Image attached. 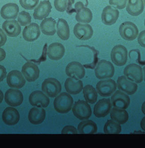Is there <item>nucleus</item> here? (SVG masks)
<instances>
[{"label":"nucleus","mask_w":145,"mask_h":148,"mask_svg":"<svg viewBox=\"0 0 145 148\" xmlns=\"http://www.w3.org/2000/svg\"><path fill=\"white\" fill-rule=\"evenodd\" d=\"M110 116L112 120L122 125L127 123L129 119V115L127 111L115 107L111 110Z\"/></svg>","instance_id":"obj_29"},{"label":"nucleus","mask_w":145,"mask_h":148,"mask_svg":"<svg viewBox=\"0 0 145 148\" xmlns=\"http://www.w3.org/2000/svg\"><path fill=\"white\" fill-rule=\"evenodd\" d=\"M144 24H145V22H144Z\"/></svg>","instance_id":"obj_48"},{"label":"nucleus","mask_w":145,"mask_h":148,"mask_svg":"<svg viewBox=\"0 0 145 148\" xmlns=\"http://www.w3.org/2000/svg\"><path fill=\"white\" fill-rule=\"evenodd\" d=\"M83 95L85 100L90 104H94L97 100V92L93 86L87 85L83 88Z\"/></svg>","instance_id":"obj_33"},{"label":"nucleus","mask_w":145,"mask_h":148,"mask_svg":"<svg viewBox=\"0 0 145 148\" xmlns=\"http://www.w3.org/2000/svg\"><path fill=\"white\" fill-rule=\"evenodd\" d=\"M62 134H77L78 132L75 127L71 125H67L65 127L61 132Z\"/></svg>","instance_id":"obj_39"},{"label":"nucleus","mask_w":145,"mask_h":148,"mask_svg":"<svg viewBox=\"0 0 145 148\" xmlns=\"http://www.w3.org/2000/svg\"><path fill=\"white\" fill-rule=\"evenodd\" d=\"M124 76L130 80L140 83L143 80V69L139 65L132 63L128 65L124 71Z\"/></svg>","instance_id":"obj_7"},{"label":"nucleus","mask_w":145,"mask_h":148,"mask_svg":"<svg viewBox=\"0 0 145 148\" xmlns=\"http://www.w3.org/2000/svg\"><path fill=\"white\" fill-rule=\"evenodd\" d=\"M119 14L120 12L118 9L111 6H107L102 11L101 20L106 25H112L118 20Z\"/></svg>","instance_id":"obj_17"},{"label":"nucleus","mask_w":145,"mask_h":148,"mask_svg":"<svg viewBox=\"0 0 145 148\" xmlns=\"http://www.w3.org/2000/svg\"><path fill=\"white\" fill-rule=\"evenodd\" d=\"M45 115V111L43 108H33L28 114V119L33 125H40L44 121Z\"/></svg>","instance_id":"obj_25"},{"label":"nucleus","mask_w":145,"mask_h":148,"mask_svg":"<svg viewBox=\"0 0 145 148\" xmlns=\"http://www.w3.org/2000/svg\"><path fill=\"white\" fill-rule=\"evenodd\" d=\"M142 111L143 113L145 115V101L143 103L142 106Z\"/></svg>","instance_id":"obj_46"},{"label":"nucleus","mask_w":145,"mask_h":148,"mask_svg":"<svg viewBox=\"0 0 145 148\" xmlns=\"http://www.w3.org/2000/svg\"><path fill=\"white\" fill-rule=\"evenodd\" d=\"M127 11L132 16H137L141 14L144 9L143 0H128Z\"/></svg>","instance_id":"obj_28"},{"label":"nucleus","mask_w":145,"mask_h":148,"mask_svg":"<svg viewBox=\"0 0 145 148\" xmlns=\"http://www.w3.org/2000/svg\"><path fill=\"white\" fill-rule=\"evenodd\" d=\"M65 72L67 76L75 80L83 78L85 74L83 65L76 61L69 63L65 69Z\"/></svg>","instance_id":"obj_9"},{"label":"nucleus","mask_w":145,"mask_h":148,"mask_svg":"<svg viewBox=\"0 0 145 148\" xmlns=\"http://www.w3.org/2000/svg\"><path fill=\"white\" fill-rule=\"evenodd\" d=\"M5 100L7 104L10 106H19L23 102V94L18 90L9 89L5 92Z\"/></svg>","instance_id":"obj_19"},{"label":"nucleus","mask_w":145,"mask_h":148,"mask_svg":"<svg viewBox=\"0 0 145 148\" xmlns=\"http://www.w3.org/2000/svg\"><path fill=\"white\" fill-rule=\"evenodd\" d=\"M73 102V99L69 94L62 92L56 98L54 102V106L57 112L65 114L71 110Z\"/></svg>","instance_id":"obj_1"},{"label":"nucleus","mask_w":145,"mask_h":148,"mask_svg":"<svg viewBox=\"0 0 145 148\" xmlns=\"http://www.w3.org/2000/svg\"><path fill=\"white\" fill-rule=\"evenodd\" d=\"M7 41V37L2 29L0 28V47L4 45Z\"/></svg>","instance_id":"obj_41"},{"label":"nucleus","mask_w":145,"mask_h":148,"mask_svg":"<svg viewBox=\"0 0 145 148\" xmlns=\"http://www.w3.org/2000/svg\"><path fill=\"white\" fill-rule=\"evenodd\" d=\"M95 73L96 77L99 79L111 78L114 75L115 69L110 62L102 60L98 63L95 69Z\"/></svg>","instance_id":"obj_2"},{"label":"nucleus","mask_w":145,"mask_h":148,"mask_svg":"<svg viewBox=\"0 0 145 148\" xmlns=\"http://www.w3.org/2000/svg\"><path fill=\"white\" fill-rule=\"evenodd\" d=\"M7 75L6 69L3 66L0 65V82L4 79Z\"/></svg>","instance_id":"obj_42"},{"label":"nucleus","mask_w":145,"mask_h":148,"mask_svg":"<svg viewBox=\"0 0 145 148\" xmlns=\"http://www.w3.org/2000/svg\"><path fill=\"white\" fill-rule=\"evenodd\" d=\"M74 35L78 39L88 40L93 35V29L92 26L88 24H76L74 28Z\"/></svg>","instance_id":"obj_12"},{"label":"nucleus","mask_w":145,"mask_h":148,"mask_svg":"<svg viewBox=\"0 0 145 148\" xmlns=\"http://www.w3.org/2000/svg\"><path fill=\"white\" fill-rule=\"evenodd\" d=\"M138 42L142 47L145 48V30L140 33L138 35Z\"/></svg>","instance_id":"obj_40"},{"label":"nucleus","mask_w":145,"mask_h":148,"mask_svg":"<svg viewBox=\"0 0 145 148\" xmlns=\"http://www.w3.org/2000/svg\"><path fill=\"white\" fill-rule=\"evenodd\" d=\"M65 88L67 92L72 95L78 94L83 89V83L79 80H75L72 78L67 79L65 84Z\"/></svg>","instance_id":"obj_27"},{"label":"nucleus","mask_w":145,"mask_h":148,"mask_svg":"<svg viewBox=\"0 0 145 148\" xmlns=\"http://www.w3.org/2000/svg\"><path fill=\"white\" fill-rule=\"evenodd\" d=\"M119 32L124 39L133 41L138 36L139 31L135 24L131 22H125L120 25Z\"/></svg>","instance_id":"obj_4"},{"label":"nucleus","mask_w":145,"mask_h":148,"mask_svg":"<svg viewBox=\"0 0 145 148\" xmlns=\"http://www.w3.org/2000/svg\"><path fill=\"white\" fill-rule=\"evenodd\" d=\"M128 0H109V4L118 9L124 8Z\"/></svg>","instance_id":"obj_38"},{"label":"nucleus","mask_w":145,"mask_h":148,"mask_svg":"<svg viewBox=\"0 0 145 148\" xmlns=\"http://www.w3.org/2000/svg\"><path fill=\"white\" fill-rule=\"evenodd\" d=\"M39 0H20L21 6L24 9L32 10L39 3Z\"/></svg>","instance_id":"obj_37"},{"label":"nucleus","mask_w":145,"mask_h":148,"mask_svg":"<svg viewBox=\"0 0 145 148\" xmlns=\"http://www.w3.org/2000/svg\"><path fill=\"white\" fill-rule=\"evenodd\" d=\"M111 99L113 106L119 109L126 110L129 107L130 103L129 96L120 90L116 91Z\"/></svg>","instance_id":"obj_11"},{"label":"nucleus","mask_w":145,"mask_h":148,"mask_svg":"<svg viewBox=\"0 0 145 148\" xmlns=\"http://www.w3.org/2000/svg\"><path fill=\"white\" fill-rule=\"evenodd\" d=\"M74 1V0H55L54 5L57 10L64 12L70 7Z\"/></svg>","instance_id":"obj_35"},{"label":"nucleus","mask_w":145,"mask_h":148,"mask_svg":"<svg viewBox=\"0 0 145 148\" xmlns=\"http://www.w3.org/2000/svg\"><path fill=\"white\" fill-rule=\"evenodd\" d=\"M76 12V20L80 23H89L93 18V14L89 8L84 6L83 3L77 2L75 5Z\"/></svg>","instance_id":"obj_15"},{"label":"nucleus","mask_w":145,"mask_h":148,"mask_svg":"<svg viewBox=\"0 0 145 148\" xmlns=\"http://www.w3.org/2000/svg\"><path fill=\"white\" fill-rule=\"evenodd\" d=\"M112 109L111 100L109 98H104L99 100L94 108V114L97 118L104 117L108 115Z\"/></svg>","instance_id":"obj_14"},{"label":"nucleus","mask_w":145,"mask_h":148,"mask_svg":"<svg viewBox=\"0 0 145 148\" xmlns=\"http://www.w3.org/2000/svg\"><path fill=\"white\" fill-rule=\"evenodd\" d=\"M19 12L18 5L14 3H8L4 5L1 10V15L5 20L16 19Z\"/></svg>","instance_id":"obj_24"},{"label":"nucleus","mask_w":145,"mask_h":148,"mask_svg":"<svg viewBox=\"0 0 145 148\" xmlns=\"http://www.w3.org/2000/svg\"><path fill=\"white\" fill-rule=\"evenodd\" d=\"M56 22L52 18L44 19L40 24V29L44 35L53 36L55 34Z\"/></svg>","instance_id":"obj_30"},{"label":"nucleus","mask_w":145,"mask_h":148,"mask_svg":"<svg viewBox=\"0 0 145 148\" xmlns=\"http://www.w3.org/2000/svg\"><path fill=\"white\" fill-rule=\"evenodd\" d=\"M117 86L120 90H122L129 95H133L138 88V86L136 83L130 80L125 76L118 78Z\"/></svg>","instance_id":"obj_10"},{"label":"nucleus","mask_w":145,"mask_h":148,"mask_svg":"<svg viewBox=\"0 0 145 148\" xmlns=\"http://www.w3.org/2000/svg\"><path fill=\"white\" fill-rule=\"evenodd\" d=\"M143 72H144V79L145 81V66L144 67H143Z\"/></svg>","instance_id":"obj_47"},{"label":"nucleus","mask_w":145,"mask_h":148,"mask_svg":"<svg viewBox=\"0 0 145 148\" xmlns=\"http://www.w3.org/2000/svg\"><path fill=\"white\" fill-rule=\"evenodd\" d=\"M78 131L80 134H95L97 132V126L92 120H85L79 124Z\"/></svg>","instance_id":"obj_31"},{"label":"nucleus","mask_w":145,"mask_h":148,"mask_svg":"<svg viewBox=\"0 0 145 148\" xmlns=\"http://www.w3.org/2000/svg\"><path fill=\"white\" fill-rule=\"evenodd\" d=\"M7 83L9 87L19 89L24 86L26 81L21 72L14 70L7 75Z\"/></svg>","instance_id":"obj_18"},{"label":"nucleus","mask_w":145,"mask_h":148,"mask_svg":"<svg viewBox=\"0 0 145 148\" xmlns=\"http://www.w3.org/2000/svg\"><path fill=\"white\" fill-rule=\"evenodd\" d=\"M2 28L8 36L16 37L20 35L21 26L16 20L5 21L2 25Z\"/></svg>","instance_id":"obj_26"},{"label":"nucleus","mask_w":145,"mask_h":148,"mask_svg":"<svg viewBox=\"0 0 145 148\" xmlns=\"http://www.w3.org/2000/svg\"><path fill=\"white\" fill-rule=\"evenodd\" d=\"M2 119L6 125H16L20 120L18 111L14 108H7L3 112Z\"/></svg>","instance_id":"obj_22"},{"label":"nucleus","mask_w":145,"mask_h":148,"mask_svg":"<svg viewBox=\"0 0 145 148\" xmlns=\"http://www.w3.org/2000/svg\"><path fill=\"white\" fill-rule=\"evenodd\" d=\"M111 58L116 65L122 66L126 64L128 60V51L122 45L114 46L111 51Z\"/></svg>","instance_id":"obj_6"},{"label":"nucleus","mask_w":145,"mask_h":148,"mask_svg":"<svg viewBox=\"0 0 145 148\" xmlns=\"http://www.w3.org/2000/svg\"><path fill=\"white\" fill-rule=\"evenodd\" d=\"M22 73L28 82H34L39 78L40 70L37 65L31 62H27L22 68Z\"/></svg>","instance_id":"obj_16"},{"label":"nucleus","mask_w":145,"mask_h":148,"mask_svg":"<svg viewBox=\"0 0 145 148\" xmlns=\"http://www.w3.org/2000/svg\"><path fill=\"white\" fill-rule=\"evenodd\" d=\"M3 97H4L3 93L2 92V90H0V103L2 102L3 100Z\"/></svg>","instance_id":"obj_45"},{"label":"nucleus","mask_w":145,"mask_h":148,"mask_svg":"<svg viewBox=\"0 0 145 148\" xmlns=\"http://www.w3.org/2000/svg\"><path fill=\"white\" fill-rule=\"evenodd\" d=\"M42 90L48 97H56L61 91V85L57 79H46L42 84Z\"/></svg>","instance_id":"obj_3"},{"label":"nucleus","mask_w":145,"mask_h":148,"mask_svg":"<svg viewBox=\"0 0 145 148\" xmlns=\"http://www.w3.org/2000/svg\"><path fill=\"white\" fill-rule=\"evenodd\" d=\"M18 21L21 26H26L30 25L32 21V18L29 13L25 11H22L19 13Z\"/></svg>","instance_id":"obj_36"},{"label":"nucleus","mask_w":145,"mask_h":148,"mask_svg":"<svg viewBox=\"0 0 145 148\" xmlns=\"http://www.w3.org/2000/svg\"><path fill=\"white\" fill-rule=\"evenodd\" d=\"M58 36L62 40H67L69 38V28L68 23L63 18H59L57 24Z\"/></svg>","instance_id":"obj_32"},{"label":"nucleus","mask_w":145,"mask_h":148,"mask_svg":"<svg viewBox=\"0 0 145 148\" xmlns=\"http://www.w3.org/2000/svg\"><path fill=\"white\" fill-rule=\"evenodd\" d=\"M144 2H145V0H144Z\"/></svg>","instance_id":"obj_49"},{"label":"nucleus","mask_w":145,"mask_h":148,"mask_svg":"<svg viewBox=\"0 0 145 148\" xmlns=\"http://www.w3.org/2000/svg\"><path fill=\"white\" fill-rule=\"evenodd\" d=\"M141 128L145 132V117L142 119L141 123Z\"/></svg>","instance_id":"obj_44"},{"label":"nucleus","mask_w":145,"mask_h":148,"mask_svg":"<svg viewBox=\"0 0 145 148\" xmlns=\"http://www.w3.org/2000/svg\"><path fill=\"white\" fill-rule=\"evenodd\" d=\"M65 53V46L60 43H53L48 46L47 54L51 60H60L64 56Z\"/></svg>","instance_id":"obj_21"},{"label":"nucleus","mask_w":145,"mask_h":148,"mask_svg":"<svg viewBox=\"0 0 145 148\" xmlns=\"http://www.w3.org/2000/svg\"><path fill=\"white\" fill-rule=\"evenodd\" d=\"M29 101L32 106L39 108H47L49 104V99L43 92L36 90L32 92L29 97Z\"/></svg>","instance_id":"obj_13"},{"label":"nucleus","mask_w":145,"mask_h":148,"mask_svg":"<svg viewBox=\"0 0 145 148\" xmlns=\"http://www.w3.org/2000/svg\"><path fill=\"white\" fill-rule=\"evenodd\" d=\"M52 6L49 1H43L40 3L34 10V17L36 20H42L48 16Z\"/></svg>","instance_id":"obj_23"},{"label":"nucleus","mask_w":145,"mask_h":148,"mask_svg":"<svg viewBox=\"0 0 145 148\" xmlns=\"http://www.w3.org/2000/svg\"><path fill=\"white\" fill-rule=\"evenodd\" d=\"M122 131V127L120 123L113 120H109L104 126L105 134H120Z\"/></svg>","instance_id":"obj_34"},{"label":"nucleus","mask_w":145,"mask_h":148,"mask_svg":"<svg viewBox=\"0 0 145 148\" xmlns=\"http://www.w3.org/2000/svg\"><path fill=\"white\" fill-rule=\"evenodd\" d=\"M40 34L39 26L36 23H32L24 28L23 37L26 41H34L38 39Z\"/></svg>","instance_id":"obj_20"},{"label":"nucleus","mask_w":145,"mask_h":148,"mask_svg":"<svg viewBox=\"0 0 145 148\" xmlns=\"http://www.w3.org/2000/svg\"><path fill=\"white\" fill-rule=\"evenodd\" d=\"M74 115L79 120L88 119L92 115V110L90 105L83 100L76 102L73 107Z\"/></svg>","instance_id":"obj_5"},{"label":"nucleus","mask_w":145,"mask_h":148,"mask_svg":"<svg viewBox=\"0 0 145 148\" xmlns=\"http://www.w3.org/2000/svg\"><path fill=\"white\" fill-rule=\"evenodd\" d=\"M116 83L111 79L99 81L96 85L97 92L101 96L104 97L110 96L116 90Z\"/></svg>","instance_id":"obj_8"},{"label":"nucleus","mask_w":145,"mask_h":148,"mask_svg":"<svg viewBox=\"0 0 145 148\" xmlns=\"http://www.w3.org/2000/svg\"><path fill=\"white\" fill-rule=\"evenodd\" d=\"M6 57V53L3 49L0 48V62L2 61Z\"/></svg>","instance_id":"obj_43"}]
</instances>
